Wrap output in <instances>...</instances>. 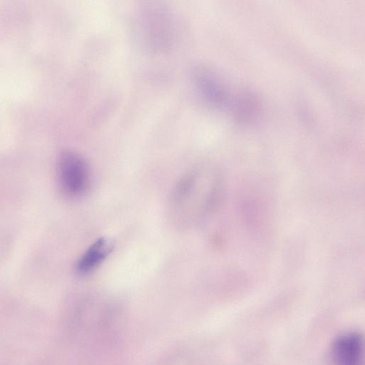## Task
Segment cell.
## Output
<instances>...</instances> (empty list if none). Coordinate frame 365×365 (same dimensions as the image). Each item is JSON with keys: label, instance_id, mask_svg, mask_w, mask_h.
Segmentation results:
<instances>
[{"label": "cell", "instance_id": "2", "mask_svg": "<svg viewBox=\"0 0 365 365\" xmlns=\"http://www.w3.org/2000/svg\"><path fill=\"white\" fill-rule=\"evenodd\" d=\"M57 179L62 192L70 197L81 195L88 184V169L83 158L78 153L66 150L57 161Z\"/></svg>", "mask_w": 365, "mask_h": 365}, {"label": "cell", "instance_id": "6", "mask_svg": "<svg viewBox=\"0 0 365 365\" xmlns=\"http://www.w3.org/2000/svg\"><path fill=\"white\" fill-rule=\"evenodd\" d=\"M113 244L104 237L98 239L83 253L77 262L76 269L81 274H87L96 268L111 252Z\"/></svg>", "mask_w": 365, "mask_h": 365}, {"label": "cell", "instance_id": "5", "mask_svg": "<svg viewBox=\"0 0 365 365\" xmlns=\"http://www.w3.org/2000/svg\"><path fill=\"white\" fill-rule=\"evenodd\" d=\"M362 337L356 332L344 334L338 337L331 347L334 360L341 365H355L362 358Z\"/></svg>", "mask_w": 365, "mask_h": 365}, {"label": "cell", "instance_id": "3", "mask_svg": "<svg viewBox=\"0 0 365 365\" xmlns=\"http://www.w3.org/2000/svg\"><path fill=\"white\" fill-rule=\"evenodd\" d=\"M196 87L202 98L215 108H227L232 93L222 80L206 68H198L194 73Z\"/></svg>", "mask_w": 365, "mask_h": 365}, {"label": "cell", "instance_id": "1", "mask_svg": "<svg viewBox=\"0 0 365 365\" xmlns=\"http://www.w3.org/2000/svg\"><path fill=\"white\" fill-rule=\"evenodd\" d=\"M222 187V174L216 166L210 163L195 166L174 189L171 197L173 215L185 222L197 219L212 207Z\"/></svg>", "mask_w": 365, "mask_h": 365}, {"label": "cell", "instance_id": "4", "mask_svg": "<svg viewBox=\"0 0 365 365\" xmlns=\"http://www.w3.org/2000/svg\"><path fill=\"white\" fill-rule=\"evenodd\" d=\"M227 109L236 123L247 126L259 120L263 106L261 98L255 91L241 88L232 93Z\"/></svg>", "mask_w": 365, "mask_h": 365}]
</instances>
